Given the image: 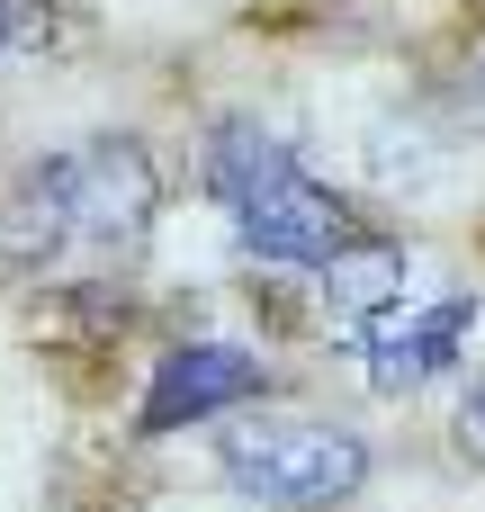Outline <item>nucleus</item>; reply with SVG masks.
<instances>
[{
	"instance_id": "obj_1",
	"label": "nucleus",
	"mask_w": 485,
	"mask_h": 512,
	"mask_svg": "<svg viewBox=\"0 0 485 512\" xmlns=\"http://www.w3.org/2000/svg\"><path fill=\"white\" fill-rule=\"evenodd\" d=\"M153 207H162V180H153V153L135 135H90L72 153H45L18 189H9V252L18 261H117L153 234Z\"/></svg>"
},
{
	"instance_id": "obj_2",
	"label": "nucleus",
	"mask_w": 485,
	"mask_h": 512,
	"mask_svg": "<svg viewBox=\"0 0 485 512\" xmlns=\"http://www.w3.org/2000/svg\"><path fill=\"white\" fill-rule=\"evenodd\" d=\"M198 171H207V198L225 207L234 243H243L252 261H270V270H324L333 252L360 243L351 207H342L261 117H216Z\"/></svg>"
},
{
	"instance_id": "obj_3",
	"label": "nucleus",
	"mask_w": 485,
	"mask_h": 512,
	"mask_svg": "<svg viewBox=\"0 0 485 512\" xmlns=\"http://www.w3.org/2000/svg\"><path fill=\"white\" fill-rule=\"evenodd\" d=\"M216 468L261 512H333L369 486V441L315 414H234L216 432Z\"/></svg>"
},
{
	"instance_id": "obj_4",
	"label": "nucleus",
	"mask_w": 485,
	"mask_h": 512,
	"mask_svg": "<svg viewBox=\"0 0 485 512\" xmlns=\"http://www.w3.org/2000/svg\"><path fill=\"white\" fill-rule=\"evenodd\" d=\"M270 387V369H261V351H243V342H171L162 360H153V378H144V414H135V432L144 441H171V432H189V423H207V414H234V405H252Z\"/></svg>"
},
{
	"instance_id": "obj_5",
	"label": "nucleus",
	"mask_w": 485,
	"mask_h": 512,
	"mask_svg": "<svg viewBox=\"0 0 485 512\" xmlns=\"http://www.w3.org/2000/svg\"><path fill=\"white\" fill-rule=\"evenodd\" d=\"M477 333V297H432V306H396L369 342H360V369L378 396H414L423 378H441L459 360V342Z\"/></svg>"
},
{
	"instance_id": "obj_6",
	"label": "nucleus",
	"mask_w": 485,
	"mask_h": 512,
	"mask_svg": "<svg viewBox=\"0 0 485 512\" xmlns=\"http://www.w3.org/2000/svg\"><path fill=\"white\" fill-rule=\"evenodd\" d=\"M405 270H414V261H405V243H378V234H360L351 252H333V261L315 270L324 315L351 333V351H360V342H369V333L405 306Z\"/></svg>"
},
{
	"instance_id": "obj_7",
	"label": "nucleus",
	"mask_w": 485,
	"mask_h": 512,
	"mask_svg": "<svg viewBox=\"0 0 485 512\" xmlns=\"http://www.w3.org/2000/svg\"><path fill=\"white\" fill-rule=\"evenodd\" d=\"M54 45V0H0V54Z\"/></svg>"
},
{
	"instance_id": "obj_8",
	"label": "nucleus",
	"mask_w": 485,
	"mask_h": 512,
	"mask_svg": "<svg viewBox=\"0 0 485 512\" xmlns=\"http://www.w3.org/2000/svg\"><path fill=\"white\" fill-rule=\"evenodd\" d=\"M450 432H459V450H468V459L485 468V378L468 387V405H459V423H450Z\"/></svg>"
},
{
	"instance_id": "obj_9",
	"label": "nucleus",
	"mask_w": 485,
	"mask_h": 512,
	"mask_svg": "<svg viewBox=\"0 0 485 512\" xmlns=\"http://www.w3.org/2000/svg\"><path fill=\"white\" fill-rule=\"evenodd\" d=\"M477 90H485V54H477Z\"/></svg>"
}]
</instances>
